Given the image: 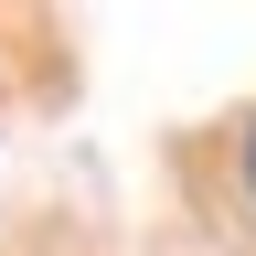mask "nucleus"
<instances>
[{"label":"nucleus","mask_w":256,"mask_h":256,"mask_svg":"<svg viewBox=\"0 0 256 256\" xmlns=\"http://www.w3.org/2000/svg\"><path fill=\"white\" fill-rule=\"evenodd\" d=\"M246 182H256V128H246Z\"/></svg>","instance_id":"1"}]
</instances>
